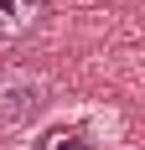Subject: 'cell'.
Returning a JSON list of instances; mask_svg holds the SVG:
<instances>
[{"label":"cell","mask_w":145,"mask_h":150,"mask_svg":"<svg viewBox=\"0 0 145 150\" xmlns=\"http://www.w3.org/2000/svg\"><path fill=\"white\" fill-rule=\"evenodd\" d=\"M99 114H83V119H62L52 129H42V140H31L36 150H99V135H93Z\"/></svg>","instance_id":"7a4b0ae2"},{"label":"cell","mask_w":145,"mask_h":150,"mask_svg":"<svg viewBox=\"0 0 145 150\" xmlns=\"http://www.w3.org/2000/svg\"><path fill=\"white\" fill-rule=\"evenodd\" d=\"M52 109V83L36 73H21V78H5L0 83V129H31Z\"/></svg>","instance_id":"6da1fadb"},{"label":"cell","mask_w":145,"mask_h":150,"mask_svg":"<svg viewBox=\"0 0 145 150\" xmlns=\"http://www.w3.org/2000/svg\"><path fill=\"white\" fill-rule=\"evenodd\" d=\"M42 16V0H0V36H21Z\"/></svg>","instance_id":"3957f363"}]
</instances>
